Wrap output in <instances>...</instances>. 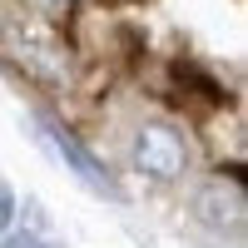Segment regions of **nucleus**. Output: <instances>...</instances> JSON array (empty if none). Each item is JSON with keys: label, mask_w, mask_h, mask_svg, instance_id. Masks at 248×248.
<instances>
[{"label": "nucleus", "mask_w": 248, "mask_h": 248, "mask_svg": "<svg viewBox=\"0 0 248 248\" xmlns=\"http://www.w3.org/2000/svg\"><path fill=\"white\" fill-rule=\"evenodd\" d=\"M0 45L35 79H45V85H60V79H65V50H60V40L45 25H35V20H0Z\"/></svg>", "instance_id": "1"}, {"label": "nucleus", "mask_w": 248, "mask_h": 248, "mask_svg": "<svg viewBox=\"0 0 248 248\" xmlns=\"http://www.w3.org/2000/svg\"><path fill=\"white\" fill-rule=\"evenodd\" d=\"M194 214L199 223H209L218 233H238L243 229V214H248V199H243V184L238 179H209L194 199Z\"/></svg>", "instance_id": "3"}, {"label": "nucleus", "mask_w": 248, "mask_h": 248, "mask_svg": "<svg viewBox=\"0 0 248 248\" xmlns=\"http://www.w3.org/2000/svg\"><path fill=\"white\" fill-rule=\"evenodd\" d=\"M40 129H45V139H50V149L60 154V159H65L70 164V169L79 174V179H85L90 184V189H99V194H109V199H119V184L109 179V169H105V164H99L90 149H85V144H79L70 129H65V124H55V119H40Z\"/></svg>", "instance_id": "4"}, {"label": "nucleus", "mask_w": 248, "mask_h": 248, "mask_svg": "<svg viewBox=\"0 0 248 248\" xmlns=\"http://www.w3.org/2000/svg\"><path fill=\"white\" fill-rule=\"evenodd\" d=\"M10 218H15V194H10V184L0 179V229H10Z\"/></svg>", "instance_id": "5"}, {"label": "nucleus", "mask_w": 248, "mask_h": 248, "mask_svg": "<svg viewBox=\"0 0 248 248\" xmlns=\"http://www.w3.org/2000/svg\"><path fill=\"white\" fill-rule=\"evenodd\" d=\"M134 164L139 174L149 179H179L184 164H189V149H184V134L169 129V124H144V129L134 134Z\"/></svg>", "instance_id": "2"}, {"label": "nucleus", "mask_w": 248, "mask_h": 248, "mask_svg": "<svg viewBox=\"0 0 248 248\" xmlns=\"http://www.w3.org/2000/svg\"><path fill=\"white\" fill-rule=\"evenodd\" d=\"M5 248H45V238H35V233H15V238H5Z\"/></svg>", "instance_id": "6"}]
</instances>
